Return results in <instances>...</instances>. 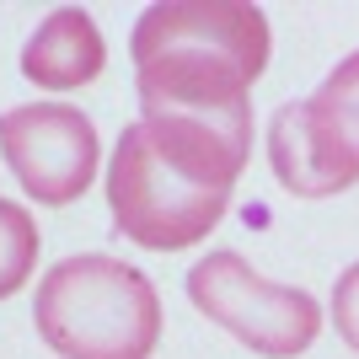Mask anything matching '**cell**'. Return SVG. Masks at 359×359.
I'll return each mask as SVG.
<instances>
[{"mask_svg":"<svg viewBox=\"0 0 359 359\" xmlns=\"http://www.w3.org/2000/svg\"><path fill=\"white\" fill-rule=\"evenodd\" d=\"M140 118L252 123V81L269 70V16L247 0H156L129 38Z\"/></svg>","mask_w":359,"mask_h":359,"instance_id":"obj_1","label":"cell"},{"mask_svg":"<svg viewBox=\"0 0 359 359\" xmlns=\"http://www.w3.org/2000/svg\"><path fill=\"white\" fill-rule=\"evenodd\" d=\"M32 327L60 359H150L161 344V295L123 257L75 252L38 279Z\"/></svg>","mask_w":359,"mask_h":359,"instance_id":"obj_2","label":"cell"},{"mask_svg":"<svg viewBox=\"0 0 359 359\" xmlns=\"http://www.w3.org/2000/svg\"><path fill=\"white\" fill-rule=\"evenodd\" d=\"M107 210H113V231L145 252H188L225 220L231 194L182 172L150 140L145 123H129L107 166Z\"/></svg>","mask_w":359,"mask_h":359,"instance_id":"obj_3","label":"cell"},{"mask_svg":"<svg viewBox=\"0 0 359 359\" xmlns=\"http://www.w3.org/2000/svg\"><path fill=\"white\" fill-rule=\"evenodd\" d=\"M269 166L295 198H332L359 182V54L332 65L306 102L269 118Z\"/></svg>","mask_w":359,"mask_h":359,"instance_id":"obj_4","label":"cell"},{"mask_svg":"<svg viewBox=\"0 0 359 359\" xmlns=\"http://www.w3.org/2000/svg\"><path fill=\"white\" fill-rule=\"evenodd\" d=\"M188 300L198 316L225 327L241 348H257L269 359H295L322 332V306L295 285H273L241 252H210L188 269Z\"/></svg>","mask_w":359,"mask_h":359,"instance_id":"obj_5","label":"cell"},{"mask_svg":"<svg viewBox=\"0 0 359 359\" xmlns=\"http://www.w3.org/2000/svg\"><path fill=\"white\" fill-rule=\"evenodd\" d=\"M0 156L32 204L65 210L91 188L102 140L97 123L70 102H22L0 113Z\"/></svg>","mask_w":359,"mask_h":359,"instance_id":"obj_6","label":"cell"},{"mask_svg":"<svg viewBox=\"0 0 359 359\" xmlns=\"http://www.w3.org/2000/svg\"><path fill=\"white\" fill-rule=\"evenodd\" d=\"M102 70H107L102 27H97V16L81 11V6L48 11L43 22H38V32L22 43V75H27L32 86L75 91V86H91Z\"/></svg>","mask_w":359,"mask_h":359,"instance_id":"obj_7","label":"cell"},{"mask_svg":"<svg viewBox=\"0 0 359 359\" xmlns=\"http://www.w3.org/2000/svg\"><path fill=\"white\" fill-rule=\"evenodd\" d=\"M38 215L22 210L16 198H0V300H11L16 290L38 269Z\"/></svg>","mask_w":359,"mask_h":359,"instance_id":"obj_8","label":"cell"},{"mask_svg":"<svg viewBox=\"0 0 359 359\" xmlns=\"http://www.w3.org/2000/svg\"><path fill=\"white\" fill-rule=\"evenodd\" d=\"M332 327L359 354V263H348L338 273V285H332Z\"/></svg>","mask_w":359,"mask_h":359,"instance_id":"obj_9","label":"cell"}]
</instances>
